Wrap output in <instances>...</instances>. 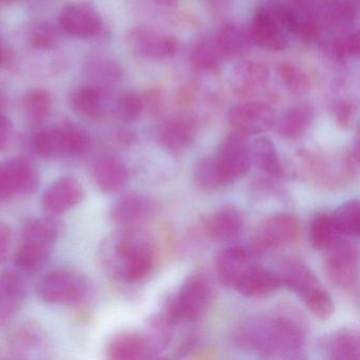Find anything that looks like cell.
Returning <instances> with one entry per match:
<instances>
[{"label": "cell", "instance_id": "cell-1", "mask_svg": "<svg viewBox=\"0 0 360 360\" xmlns=\"http://www.w3.org/2000/svg\"><path fill=\"white\" fill-rule=\"evenodd\" d=\"M98 259L109 277L125 283H138L155 271L157 252L148 236L134 229H124L103 239Z\"/></svg>", "mask_w": 360, "mask_h": 360}, {"label": "cell", "instance_id": "cell-2", "mask_svg": "<svg viewBox=\"0 0 360 360\" xmlns=\"http://www.w3.org/2000/svg\"><path fill=\"white\" fill-rule=\"evenodd\" d=\"M305 328L292 316L278 315L244 324L238 343L266 357L294 358L304 347Z\"/></svg>", "mask_w": 360, "mask_h": 360}, {"label": "cell", "instance_id": "cell-3", "mask_svg": "<svg viewBox=\"0 0 360 360\" xmlns=\"http://www.w3.org/2000/svg\"><path fill=\"white\" fill-rule=\"evenodd\" d=\"M214 300L212 279L198 271L185 279L178 294L166 302L164 311L174 324L199 321L207 314Z\"/></svg>", "mask_w": 360, "mask_h": 360}, {"label": "cell", "instance_id": "cell-4", "mask_svg": "<svg viewBox=\"0 0 360 360\" xmlns=\"http://www.w3.org/2000/svg\"><path fill=\"white\" fill-rule=\"evenodd\" d=\"M34 153L45 159L77 157L88 150L90 136L87 130L70 121L43 128L32 141Z\"/></svg>", "mask_w": 360, "mask_h": 360}, {"label": "cell", "instance_id": "cell-5", "mask_svg": "<svg viewBox=\"0 0 360 360\" xmlns=\"http://www.w3.org/2000/svg\"><path fill=\"white\" fill-rule=\"evenodd\" d=\"M37 295L52 304L79 305L94 295L91 280L73 269H56L41 278L37 284Z\"/></svg>", "mask_w": 360, "mask_h": 360}, {"label": "cell", "instance_id": "cell-6", "mask_svg": "<svg viewBox=\"0 0 360 360\" xmlns=\"http://www.w3.org/2000/svg\"><path fill=\"white\" fill-rule=\"evenodd\" d=\"M290 22L285 5L267 6L257 10L248 31L250 41L269 52L283 51L288 46Z\"/></svg>", "mask_w": 360, "mask_h": 360}, {"label": "cell", "instance_id": "cell-7", "mask_svg": "<svg viewBox=\"0 0 360 360\" xmlns=\"http://www.w3.org/2000/svg\"><path fill=\"white\" fill-rule=\"evenodd\" d=\"M323 271L328 281L342 292H357L359 283V250L349 240H339L324 250Z\"/></svg>", "mask_w": 360, "mask_h": 360}, {"label": "cell", "instance_id": "cell-8", "mask_svg": "<svg viewBox=\"0 0 360 360\" xmlns=\"http://www.w3.org/2000/svg\"><path fill=\"white\" fill-rule=\"evenodd\" d=\"M298 159L301 176L307 182L322 188H337L343 185V183L353 180V176L347 169L345 157L335 161L323 153L305 150L300 153Z\"/></svg>", "mask_w": 360, "mask_h": 360}, {"label": "cell", "instance_id": "cell-9", "mask_svg": "<svg viewBox=\"0 0 360 360\" xmlns=\"http://www.w3.org/2000/svg\"><path fill=\"white\" fill-rule=\"evenodd\" d=\"M300 223L290 214H276L261 221L252 238L255 252H269L296 243L300 237Z\"/></svg>", "mask_w": 360, "mask_h": 360}, {"label": "cell", "instance_id": "cell-10", "mask_svg": "<svg viewBox=\"0 0 360 360\" xmlns=\"http://www.w3.org/2000/svg\"><path fill=\"white\" fill-rule=\"evenodd\" d=\"M214 160L225 187L245 176L252 164L248 136L236 130L227 134Z\"/></svg>", "mask_w": 360, "mask_h": 360}, {"label": "cell", "instance_id": "cell-11", "mask_svg": "<svg viewBox=\"0 0 360 360\" xmlns=\"http://www.w3.org/2000/svg\"><path fill=\"white\" fill-rule=\"evenodd\" d=\"M39 182L41 174L37 165L27 158H12L0 163V193L4 201L32 195Z\"/></svg>", "mask_w": 360, "mask_h": 360}, {"label": "cell", "instance_id": "cell-12", "mask_svg": "<svg viewBox=\"0 0 360 360\" xmlns=\"http://www.w3.org/2000/svg\"><path fill=\"white\" fill-rule=\"evenodd\" d=\"M229 122L236 131L248 136H256L273 127L275 111L267 101L250 100L229 110Z\"/></svg>", "mask_w": 360, "mask_h": 360}, {"label": "cell", "instance_id": "cell-13", "mask_svg": "<svg viewBox=\"0 0 360 360\" xmlns=\"http://www.w3.org/2000/svg\"><path fill=\"white\" fill-rule=\"evenodd\" d=\"M58 27L75 39H91L103 29V20L98 10L84 3L65 6L58 14Z\"/></svg>", "mask_w": 360, "mask_h": 360}, {"label": "cell", "instance_id": "cell-14", "mask_svg": "<svg viewBox=\"0 0 360 360\" xmlns=\"http://www.w3.org/2000/svg\"><path fill=\"white\" fill-rule=\"evenodd\" d=\"M127 43L132 52L147 60H164L176 53L179 44L174 37L148 26L130 29Z\"/></svg>", "mask_w": 360, "mask_h": 360}, {"label": "cell", "instance_id": "cell-15", "mask_svg": "<svg viewBox=\"0 0 360 360\" xmlns=\"http://www.w3.org/2000/svg\"><path fill=\"white\" fill-rule=\"evenodd\" d=\"M85 198L83 185L73 176L54 181L44 193L41 206L47 216L58 217L79 205Z\"/></svg>", "mask_w": 360, "mask_h": 360}, {"label": "cell", "instance_id": "cell-16", "mask_svg": "<svg viewBox=\"0 0 360 360\" xmlns=\"http://www.w3.org/2000/svg\"><path fill=\"white\" fill-rule=\"evenodd\" d=\"M254 250L242 246H231L225 248L216 261V271L221 285L233 288L240 280L257 264Z\"/></svg>", "mask_w": 360, "mask_h": 360}, {"label": "cell", "instance_id": "cell-17", "mask_svg": "<svg viewBox=\"0 0 360 360\" xmlns=\"http://www.w3.org/2000/svg\"><path fill=\"white\" fill-rule=\"evenodd\" d=\"M106 354L113 360L149 359L157 356L147 335L138 330H123L111 337Z\"/></svg>", "mask_w": 360, "mask_h": 360}, {"label": "cell", "instance_id": "cell-18", "mask_svg": "<svg viewBox=\"0 0 360 360\" xmlns=\"http://www.w3.org/2000/svg\"><path fill=\"white\" fill-rule=\"evenodd\" d=\"M153 201L142 193H130L122 195L109 210V218L124 229H132L145 222L153 214Z\"/></svg>", "mask_w": 360, "mask_h": 360}, {"label": "cell", "instance_id": "cell-19", "mask_svg": "<svg viewBox=\"0 0 360 360\" xmlns=\"http://www.w3.org/2000/svg\"><path fill=\"white\" fill-rule=\"evenodd\" d=\"M27 284L16 271L0 273V326L9 323L24 305Z\"/></svg>", "mask_w": 360, "mask_h": 360}, {"label": "cell", "instance_id": "cell-20", "mask_svg": "<svg viewBox=\"0 0 360 360\" xmlns=\"http://www.w3.org/2000/svg\"><path fill=\"white\" fill-rule=\"evenodd\" d=\"M242 212L233 205L217 208L204 223V231L212 241L229 242L237 239L243 229Z\"/></svg>", "mask_w": 360, "mask_h": 360}, {"label": "cell", "instance_id": "cell-21", "mask_svg": "<svg viewBox=\"0 0 360 360\" xmlns=\"http://www.w3.org/2000/svg\"><path fill=\"white\" fill-rule=\"evenodd\" d=\"M91 174L96 186L106 193H115L125 188L129 181L126 164L117 155H103L94 162Z\"/></svg>", "mask_w": 360, "mask_h": 360}, {"label": "cell", "instance_id": "cell-22", "mask_svg": "<svg viewBox=\"0 0 360 360\" xmlns=\"http://www.w3.org/2000/svg\"><path fill=\"white\" fill-rule=\"evenodd\" d=\"M198 125L195 120L176 117L164 122L158 129V141L166 150L181 153L191 147L197 138Z\"/></svg>", "mask_w": 360, "mask_h": 360}, {"label": "cell", "instance_id": "cell-23", "mask_svg": "<svg viewBox=\"0 0 360 360\" xmlns=\"http://www.w3.org/2000/svg\"><path fill=\"white\" fill-rule=\"evenodd\" d=\"M269 81V71L264 64L245 62L233 73V91L239 98L252 100L264 91Z\"/></svg>", "mask_w": 360, "mask_h": 360}, {"label": "cell", "instance_id": "cell-24", "mask_svg": "<svg viewBox=\"0 0 360 360\" xmlns=\"http://www.w3.org/2000/svg\"><path fill=\"white\" fill-rule=\"evenodd\" d=\"M107 91L98 86L77 88L69 96V106L73 112L87 121H98L107 112Z\"/></svg>", "mask_w": 360, "mask_h": 360}, {"label": "cell", "instance_id": "cell-25", "mask_svg": "<svg viewBox=\"0 0 360 360\" xmlns=\"http://www.w3.org/2000/svg\"><path fill=\"white\" fill-rule=\"evenodd\" d=\"M279 274L264 269L257 263L236 285L235 290L246 298H265L281 288Z\"/></svg>", "mask_w": 360, "mask_h": 360}, {"label": "cell", "instance_id": "cell-26", "mask_svg": "<svg viewBox=\"0 0 360 360\" xmlns=\"http://www.w3.org/2000/svg\"><path fill=\"white\" fill-rule=\"evenodd\" d=\"M282 285L304 300L307 296L323 288L313 271L299 260L285 262L279 274Z\"/></svg>", "mask_w": 360, "mask_h": 360}, {"label": "cell", "instance_id": "cell-27", "mask_svg": "<svg viewBox=\"0 0 360 360\" xmlns=\"http://www.w3.org/2000/svg\"><path fill=\"white\" fill-rule=\"evenodd\" d=\"M315 119V109L307 103L294 105L284 111L277 123L278 134L284 140L295 141L307 134Z\"/></svg>", "mask_w": 360, "mask_h": 360}, {"label": "cell", "instance_id": "cell-28", "mask_svg": "<svg viewBox=\"0 0 360 360\" xmlns=\"http://www.w3.org/2000/svg\"><path fill=\"white\" fill-rule=\"evenodd\" d=\"M212 41L222 60H229L243 54L250 46V39L248 32L226 22L219 27Z\"/></svg>", "mask_w": 360, "mask_h": 360}, {"label": "cell", "instance_id": "cell-29", "mask_svg": "<svg viewBox=\"0 0 360 360\" xmlns=\"http://www.w3.org/2000/svg\"><path fill=\"white\" fill-rule=\"evenodd\" d=\"M357 18V0H321V20L323 27L347 28L353 25Z\"/></svg>", "mask_w": 360, "mask_h": 360}, {"label": "cell", "instance_id": "cell-30", "mask_svg": "<svg viewBox=\"0 0 360 360\" xmlns=\"http://www.w3.org/2000/svg\"><path fill=\"white\" fill-rule=\"evenodd\" d=\"M62 233V224L56 217L30 218L22 227V241L37 242L53 246Z\"/></svg>", "mask_w": 360, "mask_h": 360}, {"label": "cell", "instance_id": "cell-31", "mask_svg": "<svg viewBox=\"0 0 360 360\" xmlns=\"http://www.w3.org/2000/svg\"><path fill=\"white\" fill-rule=\"evenodd\" d=\"M250 157L257 167L273 176L282 178L285 174L283 164L278 155L275 145L269 138H258L250 144Z\"/></svg>", "mask_w": 360, "mask_h": 360}, {"label": "cell", "instance_id": "cell-32", "mask_svg": "<svg viewBox=\"0 0 360 360\" xmlns=\"http://www.w3.org/2000/svg\"><path fill=\"white\" fill-rule=\"evenodd\" d=\"M86 75L91 79V85L98 86L102 89L119 84L124 77L123 68L119 63L107 58H91L86 63Z\"/></svg>", "mask_w": 360, "mask_h": 360}, {"label": "cell", "instance_id": "cell-33", "mask_svg": "<svg viewBox=\"0 0 360 360\" xmlns=\"http://www.w3.org/2000/svg\"><path fill=\"white\" fill-rule=\"evenodd\" d=\"M309 242L317 250H326L342 239L333 220L332 214L320 212L311 219L309 224Z\"/></svg>", "mask_w": 360, "mask_h": 360}, {"label": "cell", "instance_id": "cell-34", "mask_svg": "<svg viewBox=\"0 0 360 360\" xmlns=\"http://www.w3.org/2000/svg\"><path fill=\"white\" fill-rule=\"evenodd\" d=\"M328 349L332 359H359V332L353 328H342L336 330L328 339Z\"/></svg>", "mask_w": 360, "mask_h": 360}, {"label": "cell", "instance_id": "cell-35", "mask_svg": "<svg viewBox=\"0 0 360 360\" xmlns=\"http://www.w3.org/2000/svg\"><path fill=\"white\" fill-rule=\"evenodd\" d=\"M53 110L51 94L45 89L29 90L22 98V111L29 124L41 125L47 121Z\"/></svg>", "mask_w": 360, "mask_h": 360}, {"label": "cell", "instance_id": "cell-36", "mask_svg": "<svg viewBox=\"0 0 360 360\" xmlns=\"http://www.w3.org/2000/svg\"><path fill=\"white\" fill-rule=\"evenodd\" d=\"M174 326L176 324L164 309L161 313L153 314L147 318L145 334L150 340L157 355L167 349L172 342Z\"/></svg>", "mask_w": 360, "mask_h": 360}, {"label": "cell", "instance_id": "cell-37", "mask_svg": "<svg viewBox=\"0 0 360 360\" xmlns=\"http://www.w3.org/2000/svg\"><path fill=\"white\" fill-rule=\"evenodd\" d=\"M15 256V264L20 271L33 273L49 260L53 246L37 242L22 241Z\"/></svg>", "mask_w": 360, "mask_h": 360}, {"label": "cell", "instance_id": "cell-38", "mask_svg": "<svg viewBox=\"0 0 360 360\" xmlns=\"http://www.w3.org/2000/svg\"><path fill=\"white\" fill-rule=\"evenodd\" d=\"M189 60L193 68L204 72H217L224 62L214 48L212 39H202L195 44Z\"/></svg>", "mask_w": 360, "mask_h": 360}, {"label": "cell", "instance_id": "cell-39", "mask_svg": "<svg viewBox=\"0 0 360 360\" xmlns=\"http://www.w3.org/2000/svg\"><path fill=\"white\" fill-rule=\"evenodd\" d=\"M333 220L343 237L359 236L360 205L357 200H351L339 206L332 214Z\"/></svg>", "mask_w": 360, "mask_h": 360}, {"label": "cell", "instance_id": "cell-40", "mask_svg": "<svg viewBox=\"0 0 360 360\" xmlns=\"http://www.w3.org/2000/svg\"><path fill=\"white\" fill-rule=\"evenodd\" d=\"M29 43L37 51H52L58 47L60 32L58 28L48 20H39L31 27Z\"/></svg>", "mask_w": 360, "mask_h": 360}, {"label": "cell", "instance_id": "cell-41", "mask_svg": "<svg viewBox=\"0 0 360 360\" xmlns=\"http://www.w3.org/2000/svg\"><path fill=\"white\" fill-rule=\"evenodd\" d=\"M193 181L202 191H216L225 187L214 157H206L198 161L193 169Z\"/></svg>", "mask_w": 360, "mask_h": 360}, {"label": "cell", "instance_id": "cell-42", "mask_svg": "<svg viewBox=\"0 0 360 360\" xmlns=\"http://www.w3.org/2000/svg\"><path fill=\"white\" fill-rule=\"evenodd\" d=\"M278 75L286 89L296 96L304 94L311 87L309 75L294 63H281L278 66Z\"/></svg>", "mask_w": 360, "mask_h": 360}, {"label": "cell", "instance_id": "cell-43", "mask_svg": "<svg viewBox=\"0 0 360 360\" xmlns=\"http://www.w3.org/2000/svg\"><path fill=\"white\" fill-rule=\"evenodd\" d=\"M144 108V101L142 96L132 90H127L117 98L115 113L121 121L125 123H134L140 119Z\"/></svg>", "mask_w": 360, "mask_h": 360}, {"label": "cell", "instance_id": "cell-44", "mask_svg": "<svg viewBox=\"0 0 360 360\" xmlns=\"http://www.w3.org/2000/svg\"><path fill=\"white\" fill-rule=\"evenodd\" d=\"M360 41L358 31L343 33L333 39L330 44V52L333 58L339 60L356 58L359 56Z\"/></svg>", "mask_w": 360, "mask_h": 360}, {"label": "cell", "instance_id": "cell-45", "mask_svg": "<svg viewBox=\"0 0 360 360\" xmlns=\"http://www.w3.org/2000/svg\"><path fill=\"white\" fill-rule=\"evenodd\" d=\"M305 305L315 317L320 320H328L335 311L332 297L323 288L311 292L304 299Z\"/></svg>", "mask_w": 360, "mask_h": 360}, {"label": "cell", "instance_id": "cell-46", "mask_svg": "<svg viewBox=\"0 0 360 360\" xmlns=\"http://www.w3.org/2000/svg\"><path fill=\"white\" fill-rule=\"evenodd\" d=\"M43 343L41 334L35 328L27 326V328H20L12 337L11 345L12 349L15 353H24V352H30L31 349H37Z\"/></svg>", "mask_w": 360, "mask_h": 360}, {"label": "cell", "instance_id": "cell-47", "mask_svg": "<svg viewBox=\"0 0 360 360\" xmlns=\"http://www.w3.org/2000/svg\"><path fill=\"white\" fill-rule=\"evenodd\" d=\"M332 113L339 128L349 129L355 120L357 106L353 101L341 98L333 104Z\"/></svg>", "mask_w": 360, "mask_h": 360}, {"label": "cell", "instance_id": "cell-48", "mask_svg": "<svg viewBox=\"0 0 360 360\" xmlns=\"http://www.w3.org/2000/svg\"><path fill=\"white\" fill-rule=\"evenodd\" d=\"M14 126L11 120L0 112V151L5 150L13 139Z\"/></svg>", "mask_w": 360, "mask_h": 360}, {"label": "cell", "instance_id": "cell-49", "mask_svg": "<svg viewBox=\"0 0 360 360\" xmlns=\"http://www.w3.org/2000/svg\"><path fill=\"white\" fill-rule=\"evenodd\" d=\"M12 233L10 227L0 221V264H3L9 256L11 248Z\"/></svg>", "mask_w": 360, "mask_h": 360}, {"label": "cell", "instance_id": "cell-50", "mask_svg": "<svg viewBox=\"0 0 360 360\" xmlns=\"http://www.w3.org/2000/svg\"><path fill=\"white\" fill-rule=\"evenodd\" d=\"M9 48L0 39V69L4 68L7 65V63L9 62Z\"/></svg>", "mask_w": 360, "mask_h": 360}, {"label": "cell", "instance_id": "cell-51", "mask_svg": "<svg viewBox=\"0 0 360 360\" xmlns=\"http://www.w3.org/2000/svg\"><path fill=\"white\" fill-rule=\"evenodd\" d=\"M158 5L162 7L174 8L178 5L179 0H155Z\"/></svg>", "mask_w": 360, "mask_h": 360}, {"label": "cell", "instance_id": "cell-52", "mask_svg": "<svg viewBox=\"0 0 360 360\" xmlns=\"http://www.w3.org/2000/svg\"><path fill=\"white\" fill-rule=\"evenodd\" d=\"M6 100L5 96H4L3 92L0 91V112H3L4 106H5Z\"/></svg>", "mask_w": 360, "mask_h": 360}, {"label": "cell", "instance_id": "cell-53", "mask_svg": "<svg viewBox=\"0 0 360 360\" xmlns=\"http://www.w3.org/2000/svg\"><path fill=\"white\" fill-rule=\"evenodd\" d=\"M20 0H0V5H13L18 3Z\"/></svg>", "mask_w": 360, "mask_h": 360}, {"label": "cell", "instance_id": "cell-54", "mask_svg": "<svg viewBox=\"0 0 360 360\" xmlns=\"http://www.w3.org/2000/svg\"><path fill=\"white\" fill-rule=\"evenodd\" d=\"M214 1H217V0H214Z\"/></svg>", "mask_w": 360, "mask_h": 360}]
</instances>
